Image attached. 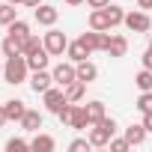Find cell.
<instances>
[{
    "label": "cell",
    "instance_id": "cell-1",
    "mask_svg": "<svg viewBox=\"0 0 152 152\" xmlns=\"http://www.w3.org/2000/svg\"><path fill=\"white\" fill-rule=\"evenodd\" d=\"M27 72H30V66H27V57L24 54L6 57V63H3V81L6 84H24L27 81Z\"/></svg>",
    "mask_w": 152,
    "mask_h": 152
},
{
    "label": "cell",
    "instance_id": "cell-2",
    "mask_svg": "<svg viewBox=\"0 0 152 152\" xmlns=\"http://www.w3.org/2000/svg\"><path fill=\"white\" fill-rule=\"evenodd\" d=\"M113 134H116V122H113V116H104V119L93 122V131H90V143H93V146H107Z\"/></svg>",
    "mask_w": 152,
    "mask_h": 152
},
{
    "label": "cell",
    "instance_id": "cell-3",
    "mask_svg": "<svg viewBox=\"0 0 152 152\" xmlns=\"http://www.w3.org/2000/svg\"><path fill=\"white\" fill-rule=\"evenodd\" d=\"M42 42H45V51H48L51 57H63V51L69 48V39H66V33H60V30H54V27L45 33V39H42Z\"/></svg>",
    "mask_w": 152,
    "mask_h": 152
},
{
    "label": "cell",
    "instance_id": "cell-4",
    "mask_svg": "<svg viewBox=\"0 0 152 152\" xmlns=\"http://www.w3.org/2000/svg\"><path fill=\"white\" fill-rule=\"evenodd\" d=\"M102 51H107L110 57H125L128 39H125V36H110V33L104 30V33H102Z\"/></svg>",
    "mask_w": 152,
    "mask_h": 152
},
{
    "label": "cell",
    "instance_id": "cell-5",
    "mask_svg": "<svg viewBox=\"0 0 152 152\" xmlns=\"http://www.w3.org/2000/svg\"><path fill=\"white\" fill-rule=\"evenodd\" d=\"M54 84H60V87H69L72 81H78V66H75V63H60L54 72Z\"/></svg>",
    "mask_w": 152,
    "mask_h": 152
},
{
    "label": "cell",
    "instance_id": "cell-6",
    "mask_svg": "<svg viewBox=\"0 0 152 152\" xmlns=\"http://www.w3.org/2000/svg\"><path fill=\"white\" fill-rule=\"evenodd\" d=\"M131 33H146L149 27H152V18L146 15V12H125V21H122Z\"/></svg>",
    "mask_w": 152,
    "mask_h": 152
},
{
    "label": "cell",
    "instance_id": "cell-7",
    "mask_svg": "<svg viewBox=\"0 0 152 152\" xmlns=\"http://www.w3.org/2000/svg\"><path fill=\"white\" fill-rule=\"evenodd\" d=\"M33 18H36L42 27H54V24H57V18H60V12H57L54 6H48V3H39V6L33 9Z\"/></svg>",
    "mask_w": 152,
    "mask_h": 152
},
{
    "label": "cell",
    "instance_id": "cell-8",
    "mask_svg": "<svg viewBox=\"0 0 152 152\" xmlns=\"http://www.w3.org/2000/svg\"><path fill=\"white\" fill-rule=\"evenodd\" d=\"M42 99H45V107H48L51 113H57V110L69 102V99H66V90H54V87H51V90H45V93H42Z\"/></svg>",
    "mask_w": 152,
    "mask_h": 152
},
{
    "label": "cell",
    "instance_id": "cell-9",
    "mask_svg": "<svg viewBox=\"0 0 152 152\" xmlns=\"http://www.w3.org/2000/svg\"><path fill=\"white\" fill-rule=\"evenodd\" d=\"M90 125V116H87V104H78L72 102V116H69V128H87Z\"/></svg>",
    "mask_w": 152,
    "mask_h": 152
},
{
    "label": "cell",
    "instance_id": "cell-10",
    "mask_svg": "<svg viewBox=\"0 0 152 152\" xmlns=\"http://www.w3.org/2000/svg\"><path fill=\"white\" fill-rule=\"evenodd\" d=\"M51 84H54V75H51L48 69L33 72V78H30V90H33V93H45V90H51Z\"/></svg>",
    "mask_w": 152,
    "mask_h": 152
},
{
    "label": "cell",
    "instance_id": "cell-11",
    "mask_svg": "<svg viewBox=\"0 0 152 152\" xmlns=\"http://www.w3.org/2000/svg\"><path fill=\"white\" fill-rule=\"evenodd\" d=\"M90 30H99V33L110 30V21H107V9H93V12H90Z\"/></svg>",
    "mask_w": 152,
    "mask_h": 152
},
{
    "label": "cell",
    "instance_id": "cell-12",
    "mask_svg": "<svg viewBox=\"0 0 152 152\" xmlns=\"http://www.w3.org/2000/svg\"><path fill=\"white\" fill-rule=\"evenodd\" d=\"M54 146H57L54 137H51V134H39V131H36V137L30 140V149H33V152H54Z\"/></svg>",
    "mask_w": 152,
    "mask_h": 152
},
{
    "label": "cell",
    "instance_id": "cell-13",
    "mask_svg": "<svg viewBox=\"0 0 152 152\" xmlns=\"http://www.w3.org/2000/svg\"><path fill=\"white\" fill-rule=\"evenodd\" d=\"M66 54H69V60H72V63H81V60H87V57H90V51H87V45H84L81 39H75V42H69Z\"/></svg>",
    "mask_w": 152,
    "mask_h": 152
},
{
    "label": "cell",
    "instance_id": "cell-14",
    "mask_svg": "<svg viewBox=\"0 0 152 152\" xmlns=\"http://www.w3.org/2000/svg\"><path fill=\"white\" fill-rule=\"evenodd\" d=\"M75 66H78V81H84V84L96 81V75H99L96 63H90V60H81V63H75Z\"/></svg>",
    "mask_w": 152,
    "mask_h": 152
},
{
    "label": "cell",
    "instance_id": "cell-15",
    "mask_svg": "<svg viewBox=\"0 0 152 152\" xmlns=\"http://www.w3.org/2000/svg\"><path fill=\"white\" fill-rule=\"evenodd\" d=\"M48 57H51V54H48L45 48H39L36 54H30V57H27V66H30V72H39V69H48Z\"/></svg>",
    "mask_w": 152,
    "mask_h": 152
},
{
    "label": "cell",
    "instance_id": "cell-16",
    "mask_svg": "<svg viewBox=\"0 0 152 152\" xmlns=\"http://www.w3.org/2000/svg\"><path fill=\"white\" fill-rule=\"evenodd\" d=\"M21 128H24V131H39V128H42V113H39V110H27V113L21 116Z\"/></svg>",
    "mask_w": 152,
    "mask_h": 152
},
{
    "label": "cell",
    "instance_id": "cell-17",
    "mask_svg": "<svg viewBox=\"0 0 152 152\" xmlns=\"http://www.w3.org/2000/svg\"><path fill=\"white\" fill-rule=\"evenodd\" d=\"M125 140L131 143V146H140L143 140H146V125L140 122V125H128L125 128Z\"/></svg>",
    "mask_w": 152,
    "mask_h": 152
},
{
    "label": "cell",
    "instance_id": "cell-18",
    "mask_svg": "<svg viewBox=\"0 0 152 152\" xmlns=\"http://www.w3.org/2000/svg\"><path fill=\"white\" fill-rule=\"evenodd\" d=\"M9 33H12L15 39H21V42H27V39L33 36V33H30V24H27V21H21V18H15V21L9 24Z\"/></svg>",
    "mask_w": 152,
    "mask_h": 152
},
{
    "label": "cell",
    "instance_id": "cell-19",
    "mask_svg": "<svg viewBox=\"0 0 152 152\" xmlns=\"http://www.w3.org/2000/svg\"><path fill=\"white\" fill-rule=\"evenodd\" d=\"M3 54H6V57L24 54V42H21V39H15L12 33H6V39H3Z\"/></svg>",
    "mask_w": 152,
    "mask_h": 152
},
{
    "label": "cell",
    "instance_id": "cell-20",
    "mask_svg": "<svg viewBox=\"0 0 152 152\" xmlns=\"http://www.w3.org/2000/svg\"><path fill=\"white\" fill-rule=\"evenodd\" d=\"M3 107H6V116H9V119H15V122H21V116L27 113V107H24V102H21V99H12V102H6Z\"/></svg>",
    "mask_w": 152,
    "mask_h": 152
},
{
    "label": "cell",
    "instance_id": "cell-21",
    "mask_svg": "<svg viewBox=\"0 0 152 152\" xmlns=\"http://www.w3.org/2000/svg\"><path fill=\"white\" fill-rule=\"evenodd\" d=\"M18 18V9H15V3H0V27H9L12 21Z\"/></svg>",
    "mask_w": 152,
    "mask_h": 152
},
{
    "label": "cell",
    "instance_id": "cell-22",
    "mask_svg": "<svg viewBox=\"0 0 152 152\" xmlns=\"http://www.w3.org/2000/svg\"><path fill=\"white\" fill-rule=\"evenodd\" d=\"M63 90H66V99H69V102H81L84 93H87V84H84V81H72V84L63 87Z\"/></svg>",
    "mask_w": 152,
    "mask_h": 152
},
{
    "label": "cell",
    "instance_id": "cell-23",
    "mask_svg": "<svg viewBox=\"0 0 152 152\" xmlns=\"http://www.w3.org/2000/svg\"><path fill=\"white\" fill-rule=\"evenodd\" d=\"M87 116H90V125L99 122V119H104V116H107V113H104V102H90V104H87Z\"/></svg>",
    "mask_w": 152,
    "mask_h": 152
},
{
    "label": "cell",
    "instance_id": "cell-24",
    "mask_svg": "<svg viewBox=\"0 0 152 152\" xmlns=\"http://www.w3.org/2000/svg\"><path fill=\"white\" fill-rule=\"evenodd\" d=\"M104 9H107V21H110V30H113L116 24H122V21H125V12H122V6H113V3H107Z\"/></svg>",
    "mask_w": 152,
    "mask_h": 152
},
{
    "label": "cell",
    "instance_id": "cell-25",
    "mask_svg": "<svg viewBox=\"0 0 152 152\" xmlns=\"http://www.w3.org/2000/svg\"><path fill=\"white\" fill-rule=\"evenodd\" d=\"M134 84L140 87V93L152 90V69H140V72H137V78H134Z\"/></svg>",
    "mask_w": 152,
    "mask_h": 152
},
{
    "label": "cell",
    "instance_id": "cell-26",
    "mask_svg": "<svg viewBox=\"0 0 152 152\" xmlns=\"http://www.w3.org/2000/svg\"><path fill=\"white\" fill-rule=\"evenodd\" d=\"M24 149H30V140H24V137L6 140V152H24Z\"/></svg>",
    "mask_w": 152,
    "mask_h": 152
},
{
    "label": "cell",
    "instance_id": "cell-27",
    "mask_svg": "<svg viewBox=\"0 0 152 152\" xmlns=\"http://www.w3.org/2000/svg\"><path fill=\"white\" fill-rule=\"evenodd\" d=\"M137 110H140V113H149V110H152V90L140 93V99H137Z\"/></svg>",
    "mask_w": 152,
    "mask_h": 152
},
{
    "label": "cell",
    "instance_id": "cell-28",
    "mask_svg": "<svg viewBox=\"0 0 152 152\" xmlns=\"http://www.w3.org/2000/svg\"><path fill=\"white\" fill-rule=\"evenodd\" d=\"M39 48H45V42H42V39H36V36H30V39L24 42V57H30V54H36Z\"/></svg>",
    "mask_w": 152,
    "mask_h": 152
},
{
    "label": "cell",
    "instance_id": "cell-29",
    "mask_svg": "<svg viewBox=\"0 0 152 152\" xmlns=\"http://www.w3.org/2000/svg\"><path fill=\"white\" fill-rule=\"evenodd\" d=\"M107 146H110V149H113V152H125V149H128V146H131V143H128V140H125V137H110V143H107Z\"/></svg>",
    "mask_w": 152,
    "mask_h": 152
},
{
    "label": "cell",
    "instance_id": "cell-30",
    "mask_svg": "<svg viewBox=\"0 0 152 152\" xmlns=\"http://www.w3.org/2000/svg\"><path fill=\"white\" fill-rule=\"evenodd\" d=\"M90 146H93V143H90V137H87V140H72V143H69V149H72V152H84V149H90Z\"/></svg>",
    "mask_w": 152,
    "mask_h": 152
},
{
    "label": "cell",
    "instance_id": "cell-31",
    "mask_svg": "<svg viewBox=\"0 0 152 152\" xmlns=\"http://www.w3.org/2000/svg\"><path fill=\"white\" fill-rule=\"evenodd\" d=\"M140 60H143V69H152V48H146V54Z\"/></svg>",
    "mask_w": 152,
    "mask_h": 152
},
{
    "label": "cell",
    "instance_id": "cell-32",
    "mask_svg": "<svg viewBox=\"0 0 152 152\" xmlns=\"http://www.w3.org/2000/svg\"><path fill=\"white\" fill-rule=\"evenodd\" d=\"M87 3H90V6H93V9H104V6H107V3H110V0H87Z\"/></svg>",
    "mask_w": 152,
    "mask_h": 152
},
{
    "label": "cell",
    "instance_id": "cell-33",
    "mask_svg": "<svg viewBox=\"0 0 152 152\" xmlns=\"http://www.w3.org/2000/svg\"><path fill=\"white\" fill-rule=\"evenodd\" d=\"M143 125H146V131H152V110L143 113Z\"/></svg>",
    "mask_w": 152,
    "mask_h": 152
},
{
    "label": "cell",
    "instance_id": "cell-34",
    "mask_svg": "<svg viewBox=\"0 0 152 152\" xmlns=\"http://www.w3.org/2000/svg\"><path fill=\"white\" fill-rule=\"evenodd\" d=\"M137 6L140 9H152V0H137Z\"/></svg>",
    "mask_w": 152,
    "mask_h": 152
},
{
    "label": "cell",
    "instance_id": "cell-35",
    "mask_svg": "<svg viewBox=\"0 0 152 152\" xmlns=\"http://www.w3.org/2000/svg\"><path fill=\"white\" fill-rule=\"evenodd\" d=\"M6 119H9V116H6V107H0V125H3Z\"/></svg>",
    "mask_w": 152,
    "mask_h": 152
},
{
    "label": "cell",
    "instance_id": "cell-36",
    "mask_svg": "<svg viewBox=\"0 0 152 152\" xmlns=\"http://www.w3.org/2000/svg\"><path fill=\"white\" fill-rule=\"evenodd\" d=\"M24 3H27V6H33V9H36V6H39V3H42V0H24Z\"/></svg>",
    "mask_w": 152,
    "mask_h": 152
},
{
    "label": "cell",
    "instance_id": "cell-37",
    "mask_svg": "<svg viewBox=\"0 0 152 152\" xmlns=\"http://www.w3.org/2000/svg\"><path fill=\"white\" fill-rule=\"evenodd\" d=\"M66 3H69V6H81L84 0H66Z\"/></svg>",
    "mask_w": 152,
    "mask_h": 152
},
{
    "label": "cell",
    "instance_id": "cell-38",
    "mask_svg": "<svg viewBox=\"0 0 152 152\" xmlns=\"http://www.w3.org/2000/svg\"><path fill=\"white\" fill-rule=\"evenodd\" d=\"M9 3H24V0H9Z\"/></svg>",
    "mask_w": 152,
    "mask_h": 152
},
{
    "label": "cell",
    "instance_id": "cell-39",
    "mask_svg": "<svg viewBox=\"0 0 152 152\" xmlns=\"http://www.w3.org/2000/svg\"><path fill=\"white\" fill-rule=\"evenodd\" d=\"M149 48H152V39H149Z\"/></svg>",
    "mask_w": 152,
    "mask_h": 152
}]
</instances>
